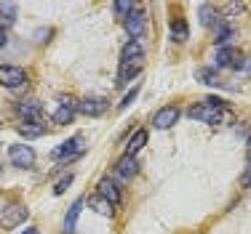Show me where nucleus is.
<instances>
[{
	"label": "nucleus",
	"mask_w": 251,
	"mask_h": 234,
	"mask_svg": "<svg viewBox=\"0 0 251 234\" xmlns=\"http://www.w3.org/2000/svg\"><path fill=\"white\" fill-rule=\"evenodd\" d=\"M27 83V72L14 64H0V85L3 88H22Z\"/></svg>",
	"instance_id": "5"
},
{
	"label": "nucleus",
	"mask_w": 251,
	"mask_h": 234,
	"mask_svg": "<svg viewBox=\"0 0 251 234\" xmlns=\"http://www.w3.org/2000/svg\"><path fill=\"white\" fill-rule=\"evenodd\" d=\"M8 160L14 168H19V170H27V168L35 165V160H38V154H35L32 147H27V144H14V147L8 149Z\"/></svg>",
	"instance_id": "3"
},
{
	"label": "nucleus",
	"mask_w": 251,
	"mask_h": 234,
	"mask_svg": "<svg viewBox=\"0 0 251 234\" xmlns=\"http://www.w3.org/2000/svg\"><path fill=\"white\" fill-rule=\"evenodd\" d=\"M241 64V53H238V48L232 45H225L217 51V62H214V67L217 69H227V67H238Z\"/></svg>",
	"instance_id": "12"
},
{
	"label": "nucleus",
	"mask_w": 251,
	"mask_h": 234,
	"mask_svg": "<svg viewBox=\"0 0 251 234\" xmlns=\"http://www.w3.org/2000/svg\"><path fill=\"white\" fill-rule=\"evenodd\" d=\"M198 16H201V24L203 27H214V24L219 21V8L211 3H203L198 8Z\"/></svg>",
	"instance_id": "17"
},
{
	"label": "nucleus",
	"mask_w": 251,
	"mask_h": 234,
	"mask_svg": "<svg viewBox=\"0 0 251 234\" xmlns=\"http://www.w3.org/2000/svg\"><path fill=\"white\" fill-rule=\"evenodd\" d=\"M246 157H249V160H251V139H249V141H246Z\"/></svg>",
	"instance_id": "32"
},
{
	"label": "nucleus",
	"mask_w": 251,
	"mask_h": 234,
	"mask_svg": "<svg viewBox=\"0 0 251 234\" xmlns=\"http://www.w3.org/2000/svg\"><path fill=\"white\" fill-rule=\"evenodd\" d=\"M179 123V109L176 106H160L158 112H155V117H152V125L158 130H169V128H174V125Z\"/></svg>",
	"instance_id": "8"
},
{
	"label": "nucleus",
	"mask_w": 251,
	"mask_h": 234,
	"mask_svg": "<svg viewBox=\"0 0 251 234\" xmlns=\"http://www.w3.org/2000/svg\"><path fill=\"white\" fill-rule=\"evenodd\" d=\"M219 11H225V14H243V11H246V5H243V3H225Z\"/></svg>",
	"instance_id": "27"
},
{
	"label": "nucleus",
	"mask_w": 251,
	"mask_h": 234,
	"mask_svg": "<svg viewBox=\"0 0 251 234\" xmlns=\"http://www.w3.org/2000/svg\"><path fill=\"white\" fill-rule=\"evenodd\" d=\"M145 67V56L134 59V62H121V72H118V85H126L128 80H134L136 75Z\"/></svg>",
	"instance_id": "14"
},
{
	"label": "nucleus",
	"mask_w": 251,
	"mask_h": 234,
	"mask_svg": "<svg viewBox=\"0 0 251 234\" xmlns=\"http://www.w3.org/2000/svg\"><path fill=\"white\" fill-rule=\"evenodd\" d=\"M53 35V29H38V32H35V40H38V43H49V38Z\"/></svg>",
	"instance_id": "28"
},
{
	"label": "nucleus",
	"mask_w": 251,
	"mask_h": 234,
	"mask_svg": "<svg viewBox=\"0 0 251 234\" xmlns=\"http://www.w3.org/2000/svg\"><path fill=\"white\" fill-rule=\"evenodd\" d=\"M193 120H201V123H206V125H219L222 120L227 117V104L222 99H217V96H211V99H206L203 104L198 106H190V112H187Z\"/></svg>",
	"instance_id": "1"
},
{
	"label": "nucleus",
	"mask_w": 251,
	"mask_h": 234,
	"mask_svg": "<svg viewBox=\"0 0 251 234\" xmlns=\"http://www.w3.org/2000/svg\"><path fill=\"white\" fill-rule=\"evenodd\" d=\"M139 88H142L139 83H134V88H131V91L123 96V101H121V109H128V106L134 104V99H136V93H139Z\"/></svg>",
	"instance_id": "26"
},
{
	"label": "nucleus",
	"mask_w": 251,
	"mask_h": 234,
	"mask_svg": "<svg viewBox=\"0 0 251 234\" xmlns=\"http://www.w3.org/2000/svg\"><path fill=\"white\" fill-rule=\"evenodd\" d=\"M97 189H99V197L101 200H107L112 208L115 205H121V200H123V194H121V189H118V184L112 181L110 176H104V178H99V184H97Z\"/></svg>",
	"instance_id": "9"
},
{
	"label": "nucleus",
	"mask_w": 251,
	"mask_h": 234,
	"mask_svg": "<svg viewBox=\"0 0 251 234\" xmlns=\"http://www.w3.org/2000/svg\"><path fill=\"white\" fill-rule=\"evenodd\" d=\"M73 173H67V176H62V178H59V181H56V187H53V194H64V191H67V187H70V184H73Z\"/></svg>",
	"instance_id": "25"
},
{
	"label": "nucleus",
	"mask_w": 251,
	"mask_h": 234,
	"mask_svg": "<svg viewBox=\"0 0 251 234\" xmlns=\"http://www.w3.org/2000/svg\"><path fill=\"white\" fill-rule=\"evenodd\" d=\"M145 144H147V130H136L128 139V144H126V154H128V157H136V152H139Z\"/></svg>",
	"instance_id": "19"
},
{
	"label": "nucleus",
	"mask_w": 251,
	"mask_h": 234,
	"mask_svg": "<svg viewBox=\"0 0 251 234\" xmlns=\"http://www.w3.org/2000/svg\"><path fill=\"white\" fill-rule=\"evenodd\" d=\"M5 43H8V32H5V27L0 24V48H3Z\"/></svg>",
	"instance_id": "29"
},
{
	"label": "nucleus",
	"mask_w": 251,
	"mask_h": 234,
	"mask_svg": "<svg viewBox=\"0 0 251 234\" xmlns=\"http://www.w3.org/2000/svg\"><path fill=\"white\" fill-rule=\"evenodd\" d=\"M77 115V101L75 99H67V96H62L59 99V106H56V112L51 115L53 120V125H70L75 120Z\"/></svg>",
	"instance_id": "7"
},
{
	"label": "nucleus",
	"mask_w": 251,
	"mask_h": 234,
	"mask_svg": "<svg viewBox=\"0 0 251 234\" xmlns=\"http://www.w3.org/2000/svg\"><path fill=\"white\" fill-rule=\"evenodd\" d=\"M136 170H139V163H136V157H128V154H123V157L115 163V173L121 178H134Z\"/></svg>",
	"instance_id": "15"
},
{
	"label": "nucleus",
	"mask_w": 251,
	"mask_h": 234,
	"mask_svg": "<svg viewBox=\"0 0 251 234\" xmlns=\"http://www.w3.org/2000/svg\"><path fill=\"white\" fill-rule=\"evenodd\" d=\"M187 38H190L187 21H184V19H174V21H171V40H174V43H184Z\"/></svg>",
	"instance_id": "20"
},
{
	"label": "nucleus",
	"mask_w": 251,
	"mask_h": 234,
	"mask_svg": "<svg viewBox=\"0 0 251 234\" xmlns=\"http://www.w3.org/2000/svg\"><path fill=\"white\" fill-rule=\"evenodd\" d=\"M83 152H86V139L77 133V136H73V139L59 144V147L51 152V160H56V163H73V160H77Z\"/></svg>",
	"instance_id": "2"
},
{
	"label": "nucleus",
	"mask_w": 251,
	"mask_h": 234,
	"mask_svg": "<svg viewBox=\"0 0 251 234\" xmlns=\"http://www.w3.org/2000/svg\"><path fill=\"white\" fill-rule=\"evenodd\" d=\"M136 5H139V3H134V0H118V3L112 5V8H115V14L121 16V19H126V16H128L131 11L136 8Z\"/></svg>",
	"instance_id": "24"
},
{
	"label": "nucleus",
	"mask_w": 251,
	"mask_h": 234,
	"mask_svg": "<svg viewBox=\"0 0 251 234\" xmlns=\"http://www.w3.org/2000/svg\"><path fill=\"white\" fill-rule=\"evenodd\" d=\"M88 205H91V208H94V211H97V213L107 215V218H112V213H115V211H112V205H110V202H107V200H101L99 194H94L91 200H88Z\"/></svg>",
	"instance_id": "23"
},
{
	"label": "nucleus",
	"mask_w": 251,
	"mask_h": 234,
	"mask_svg": "<svg viewBox=\"0 0 251 234\" xmlns=\"http://www.w3.org/2000/svg\"><path fill=\"white\" fill-rule=\"evenodd\" d=\"M83 202H86V200H75L73 208H70V213L64 215V234H75L77 218H80V211H83Z\"/></svg>",
	"instance_id": "16"
},
{
	"label": "nucleus",
	"mask_w": 251,
	"mask_h": 234,
	"mask_svg": "<svg viewBox=\"0 0 251 234\" xmlns=\"http://www.w3.org/2000/svg\"><path fill=\"white\" fill-rule=\"evenodd\" d=\"M16 112L25 117V123H40V117H43V104H40L38 99H25V101L16 104Z\"/></svg>",
	"instance_id": "10"
},
{
	"label": "nucleus",
	"mask_w": 251,
	"mask_h": 234,
	"mask_svg": "<svg viewBox=\"0 0 251 234\" xmlns=\"http://www.w3.org/2000/svg\"><path fill=\"white\" fill-rule=\"evenodd\" d=\"M29 211L25 205H19V202H14V205H5L3 213H0V226L3 229H16V226H22L27 221Z\"/></svg>",
	"instance_id": "4"
},
{
	"label": "nucleus",
	"mask_w": 251,
	"mask_h": 234,
	"mask_svg": "<svg viewBox=\"0 0 251 234\" xmlns=\"http://www.w3.org/2000/svg\"><path fill=\"white\" fill-rule=\"evenodd\" d=\"M22 234H40V232H38V226H27V232H22Z\"/></svg>",
	"instance_id": "31"
},
{
	"label": "nucleus",
	"mask_w": 251,
	"mask_h": 234,
	"mask_svg": "<svg viewBox=\"0 0 251 234\" xmlns=\"http://www.w3.org/2000/svg\"><path fill=\"white\" fill-rule=\"evenodd\" d=\"M16 11H19L16 3H0V19H3V27H8V24L16 21Z\"/></svg>",
	"instance_id": "22"
},
{
	"label": "nucleus",
	"mask_w": 251,
	"mask_h": 234,
	"mask_svg": "<svg viewBox=\"0 0 251 234\" xmlns=\"http://www.w3.org/2000/svg\"><path fill=\"white\" fill-rule=\"evenodd\" d=\"M142 56H145V51H142V45L136 40H128L121 51V62H134V59H142Z\"/></svg>",
	"instance_id": "21"
},
{
	"label": "nucleus",
	"mask_w": 251,
	"mask_h": 234,
	"mask_svg": "<svg viewBox=\"0 0 251 234\" xmlns=\"http://www.w3.org/2000/svg\"><path fill=\"white\" fill-rule=\"evenodd\" d=\"M195 77H198V80H203L206 85H211V88H225V91H238V85H232V83L222 80V77H219L214 69H206V67H203V69H198V72H195Z\"/></svg>",
	"instance_id": "13"
},
{
	"label": "nucleus",
	"mask_w": 251,
	"mask_h": 234,
	"mask_svg": "<svg viewBox=\"0 0 251 234\" xmlns=\"http://www.w3.org/2000/svg\"><path fill=\"white\" fill-rule=\"evenodd\" d=\"M107 109H110L107 99H83V101H77V112H80V115H88V117H101Z\"/></svg>",
	"instance_id": "11"
},
{
	"label": "nucleus",
	"mask_w": 251,
	"mask_h": 234,
	"mask_svg": "<svg viewBox=\"0 0 251 234\" xmlns=\"http://www.w3.org/2000/svg\"><path fill=\"white\" fill-rule=\"evenodd\" d=\"M16 130H19V133L25 136L27 141L46 136V125H40V123H22V125H16Z\"/></svg>",
	"instance_id": "18"
},
{
	"label": "nucleus",
	"mask_w": 251,
	"mask_h": 234,
	"mask_svg": "<svg viewBox=\"0 0 251 234\" xmlns=\"http://www.w3.org/2000/svg\"><path fill=\"white\" fill-rule=\"evenodd\" d=\"M243 184H246V187H251V168L246 170V176H243Z\"/></svg>",
	"instance_id": "30"
},
{
	"label": "nucleus",
	"mask_w": 251,
	"mask_h": 234,
	"mask_svg": "<svg viewBox=\"0 0 251 234\" xmlns=\"http://www.w3.org/2000/svg\"><path fill=\"white\" fill-rule=\"evenodd\" d=\"M123 27H126V32H128L131 38H134L136 43H139V38L145 35V27H147V16H145V11H142L139 5H136V8L123 19Z\"/></svg>",
	"instance_id": "6"
}]
</instances>
